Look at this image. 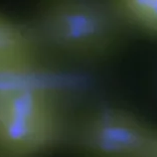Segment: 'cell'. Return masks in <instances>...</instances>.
I'll return each mask as SVG.
<instances>
[{
	"instance_id": "1",
	"label": "cell",
	"mask_w": 157,
	"mask_h": 157,
	"mask_svg": "<svg viewBox=\"0 0 157 157\" xmlns=\"http://www.w3.org/2000/svg\"><path fill=\"white\" fill-rule=\"evenodd\" d=\"M60 133L52 93L37 76L0 83V157H38Z\"/></svg>"
},
{
	"instance_id": "2",
	"label": "cell",
	"mask_w": 157,
	"mask_h": 157,
	"mask_svg": "<svg viewBox=\"0 0 157 157\" xmlns=\"http://www.w3.org/2000/svg\"><path fill=\"white\" fill-rule=\"evenodd\" d=\"M46 30L56 44L78 53H97L114 37V20L101 6L88 0H62L45 19Z\"/></svg>"
},
{
	"instance_id": "3",
	"label": "cell",
	"mask_w": 157,
	"mask_h": 157,
	"mask_svg": "<svg viewBox=\"0 0 157 157\" xmlns=\"http://www.w3.org/2000/svg\"><path fill=\"white\" fill-rule=\"evenodd\" d=\"M156 136L137 119L118 111L97 114L82 131L83 143L101 157H142Z\"/></svg>"
},
{
	"instance_id": "4",
	"label": "cell",
	"mask_w": 157,
	"mask_h": 157,
	"mask_svg": "<svg viewBox=\"0 0 157 157\" xmlns=\"http://www.w3.org/2000/svg\"><path fill=\"white\" fill-rule=\"evenodd\" d=\"M34 55L26 36L0 22V83L35 76Z\"/></svg>"
},
{
	"instance_id": "5",
	"label": "cell",
	"mask_w": 157,
	"mask_h": 157,
	"mask_svg": "<svg viewBox=\"0 0 157 157\" xmlns=\"http://www.w3.org/2000/svg\"><path fill=\"white\" fill-rule=\"evenodd\" d=\"M115 3L125 18L157 34V0H115Z\"/></svg>"
},
{
	"instance_id": "6",
	"label": "cell",
	"mask_w": 157,
	"mask_h": 157,
	"mask_svg": "<svg viewBox=\"0 0 157 157\" xmlns=\"http://www.w3.org/2000/svg\"><path fill=\"white\" fill-rule=\"evenodd\" d=\"M142 157H157V136Z\"/></svg>"
}]
</instances>
